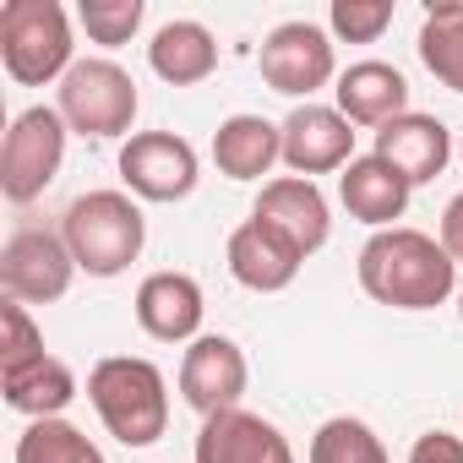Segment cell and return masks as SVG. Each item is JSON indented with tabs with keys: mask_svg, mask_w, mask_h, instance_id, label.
<instances>
[{
	"mask_svg": "<svg viewBox=\"0 0 463 463\" xmlns=\"http://www.w3.org/2000/svg\"><path fill=\"white\" fill-rule=\"evenodd\" d=\"M360 289L376 300V306H392V311H436L458 295V262L447 257V246L425 229H376V235L360 246Z\"/></svg>",
	"mask_w": 463,
	"mask_h": 463,
	"instance_id": "1",
	"label": "cell"
},
{
	"mask_svg": "<svg viewBox=\"0 0 463 463\" xmlns=\"http://www.w3.org/2000/svg\"><path fill=\"white\" fill-rule=\"evenodd\" d=\"M88 403L120 447H153L169 430V382L142 354H109L88 371Z\"/></svg>",
	"mask_w": 463,
	"mask_h": 463,
	"instance_id": "2",
	"label": "cell"
},
{
	"mask_svg": "<svg viewBox=\"0 0 463 463\" xmlns=\"http://www.w3.org/2000/svg\"><path fill=\"white\" fill-rule=\"evenodd\" d=\"M61 235L71 246L77 273L120 279L147 246V218L131 191H82L61 218Z\"/></svg>",
	"mask_w": 463,
	"mask_h": 463,
	"instance_id": "3",
	"label": "cell"
},
{
	"mask_svg": "<svg viewBox=\"0 0 463 463\" xmlns=\"http://www.w3.org/2000/svg\"><path fill=\"white\" fill-rule=\"evenodd\" d=\"M0 66L17 88L61 82L77 66V39L61 0H6L0 6Z\"/></svg>",
	"mask_w": 463,
	"mask_h": 463,
	"instance_id": "4",
	"label": "cell"
},
{
	"mask_svg": "<svg viewBox=\"0 0 463 463\" xmlns=\"http://www.w3.org/2000/svg\"><path fill=\"white\" fill-rule=\"evenodd\" d=\"M55 109H61V120L77 137L109 142V137L131 131V120L142 109V93H137L126 66H115V61H77L61 77V88H55Z\"/></svg>",
	"mask_w": 463,
	"mask_h": 463,
	"instance_id": "5",
	"label": "cell"
},
{
	"mask_svg": "<svg viewBox=\"0 0 463 463\" xmlns=\"http://www.w3.org/2000/svg\"><path fill=\"white\" fill-rule=\"evenodd\" d=\"M66 137L71 126L61 120L55 104H33L12 120L6 142H0V196L6 202H33L50 191V180L61 175L66 164Z\"/></svg>",
	"mask_w": 463,
	"mask_h": 463,
	"instance_id": "6",
	"label": "cell"
},
{
	"mask_svg": "<svg viewBox=\"0 0 463 463\" xmlns=\"http://www.w3.org/2000/svg\"><path fill=\"white\" fill-rule=\"evenodd\" d=\"M262 82L284 99H306L322 93L327 82H338V55H333V33L317 23H279L262 50H257Z\"/></svg>",
	"mask_w": 463,
	"mask_h": 463,
	"instance_id": "7",
	"label": "cell"
},
{
	"mask_svg": "<svg viewBox=\"0 0 463 463\" xmlns=\"http://www.w3.org/2000/svg\"><path fill=\"white\" fill-rule=\"evenodd\" d=\"M71 279H77V262L61 229H17L0 246V289H6V300L50 306L71 289Z\"/></svg>",
	"mask_w": 463,
	"mask_h": 463,
	"instance_id": "8",
	"label": "cell"
},
{
	"mask_svg": "<svg viewBox=\"0 0 463 463\" xmlns=\"http://www.w3.org/2000/svg\"><path fill=\"white\" fill-rule=\"evenodd\" d=\"M120 180L142 202H185L202 180L196 147L175 131H131L120 147Z\"/></svg>",
	"mask_w": 463,
	"mask_h": 463,
	"instance_id": "9",
	"label": "cell"
},
{
	"mask_svg": "<svg viewBox=\"0 0 463 463\" xmlns=\"http://www.w3.org/2000/svg\"><path fill=\"white\" fill-rule=\"evenodd\" d=\"M251 387V365H246V349L223 333H202L196 344H185L180 354V398L207 420V414H223V409H241Z\"/></svg>",
	"mask_w": 463,
	"mask_h": 463,
	"instance_id": "10",
	"label": "cell"
},
{
	"mask_svg": "<svg viewBox=\"0 0 463 463\" xmlns=\"http://www.w3.org/2000/svg\"><path fill=\"white\" fill-rule=\"evenodd\" d=\"M284 164H289V175H306V180H317V175H344L360 153H354V126L338 115V104H295L289 115H284Z\"/></svg>",
	"mask_w": 463,
	"mask_h": 463,
	"instance_id": "11",
	"label": "cell"
},
{
	"mask_svg": "<svg viewBox=\"0 0 463 463\" xmlns=\"http://www.w3.org/2000/svg\"><path fill=\"white\" fill-rule=\"evenodd\" d=\"M251 218L273 223L300 257H317V251L327 246V235H333L327 196H322V185L306 180V175H279V180H268L262 196H257V207H251Z\"/></svg>",
	"mask_w": 463,
	"mask_h": 463,
	"instance_id": "12",
	"label": "cell"
},
{
	"mask_svg": "<svg viewBox=\"0 0 463 463\" xmlns=\"http://www.w3.org/2000/svg\"><path fill=\"white\" fill-rule=\"evenodd\" d=\"M191 458L196 463H295V447L273 420L251 409H223L202 420Z\"/></svg>",
	"mask_w": 463,
	"mask_h": 463,
	"instance_id": "13",
	"label": "cell"
},
{
	"mask_svg": "<svg viewBox=\"0 0 463 463\" xmlns=\"http://www.w3.org/2000/svg\"><path fill=\"white\" fill-rule=\"evenodd\" d=\"M223 262H229V279H235L241 289H251V295H279L306 268V257L279 235L273 223H262V218H246L235 235H229Z\"/></svg>",
	"mask_w": 463,
	"mask_h": 463,
	"instance_id": "14",
	"label": "cell"
},
{
	"mask_svg": "<svg viewBox=\"0 0 463 463\" xmlns=\"http://www.w3.org/2000/svg\"><path fill=\"white\" fill-rule=\"evenodd\" d=\"M137 327L158 344H196L202 338V317H207V300H202V284L191 273H147L137 284Z\"/></svg>",
	"mask_w": 463,
	"mask_h": 463,
	"instance_id": "15",
	"label": "cell"
},
{
	"mask_svg": "<svg viewBox=\"0 0 463 463\" xmlns=\"http://www.w3.org/2000/svg\"><path fill=\"white\" fill-rule=\"evenodd\" d=\"M371 153L387 158L409 185H425V180H436V175L447 169V158H452L458 147H452V131H447L436 115L409 109V115H398V120H387V126L376 131V147H371Z\"/></svg>",
	"mask_w": 463,
	"mask_h": 463,
	"instance_id": "16",
	"label": "cell"
},
{
	"mask_svg": "<svg viewBox=\"0 0 463 463\" xmlns=\"http://www.w3.org/2000/svg\"><path fill=\"white\" fill-rule=\"evenodd\" d=\"M333 93H338V115H344L349 126L382 131L387 120L409 115V82H403V71L387 66V61H354V66H344Z\"/></svg>",
	"mask_w": 463,
	"mask_h": 463,
	"instance_id": "17",
	"label": "cell"
},
{
	"mask_svg": "<svg viewBox=\"0 0 463 463\" xmlns=\"http://www.w3.org/2000/svg\"><path fill=\"white\" fill-rule=\"evenodd\" d=\"M414 185L376 153H360L344 175H338V202L349 207V218L371 223V229H398V218L409 213Z\"/></svg>",
	"mask_w": 463,
	"mask_h": 463,
	"instance_id": "18",
	"label": "cell"
},
{
	"mask_svg": "<svg viewBox=\"0 0 463 463\" xmlns=\"http://www.w3.org/2000/svg\"><path fill=\"white\" fill-rule=\"evenodd\" d=\"M213 164L229 180H262L284 164V131L262 115H229L213 131Z\"/></svg>",
	"mask_w": 463,
	"mask_h": 463,
	"instance_id": "19",
	"label": "cell"
},
{
	"mask_svg": "<svg viewBox=\"0 0 463 463\" xmlns=\"http://www.w3.org/2000/svg\"><path fill=\"white\" fill-rule=\"evenodd\" d=\"M147 66H153V77L169 82V88H196V82H207V77L218 71V39H213L202 23L175 17V23H164V28L153 33Z\"/></svg>",
	"mask_w": 463,
	"mask_h": 463,
	"instance_id": "20",
	"label": "cell"
},
{
	"mask_svg": "<svg viewBox=\"0 0 463 463\" xmlns=\"http://www.w3.org/2000/svg\"><path fill=\"white\" fill-rule=\"evenodd\" d=\"M0 387H6V403H12L17 414H28V420H61L66 403L77 398V376H71V365L55 360V354L23 365V371H12V376H0Z\"/></svg>",
	"mask_w": 463,
	"mask_h": 463,
	"instance_id": "21",
	"label": "cell"
},
{
	"mask_svg": "<svg viewBox=\"0 0 463 463\" xmlns=\"http://www.w3.org/2000/svg\"><path fill=\"white\" fill-rule=\"evenodd\" d=\"M420 61L447 93H463V0H436V6H425Z\"/></svg>",
	"mask_w": 463,
	"mask_h": 463,
	"instance_id": "22",
	"label": "cell"
},
{
	"mask_svg": "<svg viewBox=\"0 0 463 463\" xmlns=\"http://www.w3.org/2000/svg\"><path fill=\"white\" fill-rule=\"evenodd\" d=\"M306 463H392V458H387L382 436H376L365 420L333 414V420L317 425V436H311V447H306Z\"/></svg>",
	"mask_w": 463,
	"mask_h": 463,
	"instance_id": "23",
	"label": "cell"
},
{
	"mask_svg": "<svg viewBox=\"0 0 463 463\" xmlns=\"http://www.w3.org/2000/svg\"><path fill=\"white\" fill-rule=\"evenodd\" d=\"M17 463H104V452L71 420H28L17 436Z\"/></svg>",
	"mask_w": 463,
	"mask_h": 463,
	"instance_id": "24",
	"label": "cell"
},
{
	"mask_svg": "<svg viewBox=\"0 0 463 463\" xmlns=\"http://www.w3.org/2000/svg\"><path fill=\"white\" fill-rule=\"evenodd\" d=\"M142 17H147L142 0H82V6H77L82 33H88L93 44H104V50L131 44V39H137V28H142Z\"/></svg>",
	"mask_w": 463,
	"mask_h": 463,
	"instance_id": "25",
	"label": "cell"
},
{
	"mask_svg": "<svg viewBox=\"0 0 463 463\" xmlns=\"http://www.w3.org/2000/svg\"><path fill=\"white\" fill-rule=\"evenodd\" d=\"M50 349H44V333H39V322L28 317V306L23 300H6L0 306V376H12V371H23V365H33V360H44Z\"/></svg>",
	"mask_w": 463,
	"mask_h": 463,
	"instance_id": "26",
	"label": "cell"
},
{
	"mask_svg": "<svg viewBox=\"0 0 463 463\" xmlns=\"http://www.w3.org/2000/svg\"><path fill=\"white\" fill-rule=\"evenodd\" d=\"M392 28V0H333L327 33L338 44H376Z\"/></svg>",
	"mask_w": 463,
	"mask_h": 463,
	"instance_id": "27",
	"label": "cell"
},
{
	"mask_svg": "<svg viewBox=\"0 0 463 463\" xmlns=\"http://www.w3.org/2000/svg\"><path fill=\"white\" fill-rule=\"evenodd\" d=\"M409 463H463V436H452V430H425V436H414Z\"/></svg>",
	"mask_w": 463,
	"mask_h": 463,
	"instance_id": "28",
	"label": "cell"
},
{
	"mask_svg": "<svg viewBox=\"0 0 463 463\" xmlns=\"http://www.w3.org/2000/svg\"><path fill=\"white\" fill-rule=\"evenodd\" d=\"M441 246H447V257L463 268V191L447 202V213H441Z\"/></svg>",
	"mask_w": 463,
	"mask_h": 463,
	"instance_id": "29",
	"label": "cell"
},
{
	"mask_svg": "<svg viewBox=\"0 0 463 463\" xmlns=\"http://www.w3.org/2000/svg\"><path fill=\"white\" fill-rule=\"evenodd\" d=\"M458 317H463V284H458Z\"/></svg>",
	"mask_w": 463,
	"mask_h": 463,
	"instance_id": "30",
	"label": "cell"
},
{
	"mask_svg": "<svg viewBox=\"0 0 463 463\" xmlns=\"http://www.w3.org/2000/svg\"><path fill=\"white\" fill-rule=\"evenodd\" d=\"M458 158H463V137H458Z\"/></svg>",
	"mask_w": 463,
	"mask_h": 463,
	"instance_id": "31",
	"label": "cell"
}]
</instances>
